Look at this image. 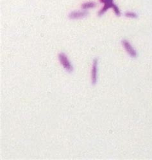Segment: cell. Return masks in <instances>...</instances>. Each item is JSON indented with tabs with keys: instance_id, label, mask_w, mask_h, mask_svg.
<instances>
[{
	"instance_id": "obj_1",
	"label": "cell",
	"mask_w": 152,
	"mask_h": 160,
	"mask_svg": "<svg viewBox=\"0 0 152 160\" xmlns=\"http://www.w3.org/2000/svg\"><path fill=\"white\" fill-rule=\"evenodd\" d=\"M59 59L60 63L63 66H64V68L66 70H67L68 72H70L73 71V67L71 63H70L69 59L67 58V56L64 53H60L59 54Z\"/></svg>"
},
{
	"instance_id": "obj_2",
	"label": "cell",
	"mask_w": 152,
	"mask_h": 160,
	"mask_svg": "<svg viewBox=\"0 0 152 160\" xmlns=\"http://www.w3.org/2000/svg\"><path fill=\"white\" fill-rule=\"evenodd\" d=\"M122 45L126 52L129 54V56L132 58H136L137 56V51L135 50V49L133 47L132 45L130 43L129 41L127 39H123L121 41Z\"/></svg>"
},
{
	"instance_id": "obj_3",
	"label": "cell",
	"mask_w": 152,
	"mask_h": 160,
	"mask_svg": "<svg viewBox=\"0 0 152 160\" xmlns=\"http://www.w3.org/2000/svg\"><path fill=\"white\" fill-rule=\"evenodd\" d=\"M89 12L87 10H81V11H73L69 14V18L71 19H76L84 18L88 15Z\"/></svg>"
},
{
	"instance_id": "obj_4",
	"label": "cell",
	"mask_w": 152,
	"mask_h": 160,
	"mask_svg": "<svg viewBox=\"0 0 152 160\" xmlns=\"http://www.w3.org/2000/svg\"><path fill=\"white\" fill-rule=\"evenodd\" d=\"M98 59L95 58L93 61L92 72H91V81L93 85H95L97 82V74H98Z\"/></svg>"
},
{
	"instance_id": "obj_5",
	"label": "cell",
	"mask_w": 152,
	"mask_h": 160,
	"mask_svg": "<svg viewBox=\"0 0 152 160\" xmlns=\"http://www.w3.org/2000/svg\"><path fill=\"white\" fill-rule=\"evenodd\" d=\"M113 5H114V3H111V4H104V6L103 7V8L100 10H99L98 14V16H102V15L105 13L109 9L112 8Z\"/></svg>"
},
{
	"instance_id": "obj_6",
	"label": "cell",
	"mask_w": 152,
	"mask_h": 160,
	"mask_svg": "<svg viewBox=\"0 0 152 160\" xmlns=\"http://www.w3.org/2000/svg\"><path fill=\"white\" fill-rule=\"evenodd\" d=\"M96 6V3H94L93 2H88L82 5V9L83 10H87L89 9L94 8Z\"/></svg>"
},
{
	"instance_id": "obj_7",
	"label": "cell",
	"mask_w": 152,
	"mask_h": 160,
	"mask_svg": "<svg viewBox=\"0 0 152 160\" xmlns=\"http://www.w3.org/2000/svg\"><path fill=\"white\" fill-rule=\"evenodd\" d=\"M125 15L127 18H137V14L134 12H131V11L125 12Z\"/></svg>"
},
{
	"instance_id": "obj_8",
	"label": "cell",
	"mask_w": 152,
	"mask_h": 160,
	"mask_svg": "<svg viewBox=\"0 0 152 160\" xmlns=\"http://www.w3.org/2000/svg\"><path fill=\"white\" fill-rule=\"evenodd\" d=\"M112 9H113L114 12L115 14H116V15H117V16H120V15H121V11H120V10H119V7L117 6V5L116 4L114 3Z\"/></svg>"
},
{
	"instance_id": "obj_9",
	"label": "cell",
	"mask_w": 152,
	"mask_h": 160,
	"mask_svg": "<svg viewBox=\"0 0 152 160\" xmlns=\"http://www.w3.org/2000/svg\"><path fill=\"white\" fill-rule=\"evenodd\" d=\"M114 0H99V2L103 4H111L113 3Z\"/></svg>"
}]
</instances>
